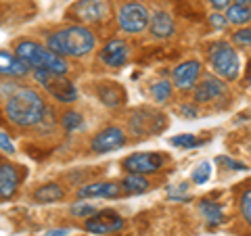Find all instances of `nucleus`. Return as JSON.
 I'll list each match as a JSON object with an SVG mask.
<instances>
[{"label": "nucleus", "instance_id": "nucleus-11", "mask_svg": "<svg viewBox=\"0 0 251 236\" xmlns=\"http://www.w3.org/2000/svg\"><path fill=\"white\" fill-rule=\"evenodd\" d=\"M226 94V82L218 75H203L193 86V100L197 105H205L211 100H218Z\"/></svg>", "mask_w": 251, "mask_h": 236}, {"label": "nucleus", "instance_id": "nucleus-35", "mask_svg": "<svg viewBox=\"0 0 251 236\" xmlns=\"http://www.w3.org/2000/svg\"><path fill=\"white\" fill-rule=\"evenodd\" d=\"M67 234H69L67 228H59V230H49L46 232V236H67Z\"/></svg>", "mask_w": 251, "mask_h": 236}, {"label": "nucleus", "instance_id": "nucleus-27", "mask_svg": "<svg viewBox=\"0 0 251 236\" xmlns=\"http://www.w3.org/2000/svg\"><path fill=\"white\" fill-rule=\"evenodd\" d=\"M94 211H97V207L90 205V203H86V201H77L75 205L69 207V213H72L74 217H82V219L90 217V215L94 213Z\"/></svg>", "mask_w": 251, "mask_h": 236}, {"label": "nucleus", "instance_id": "nucleus-1", "mask_svg": "<svg viewBox=\"0 0 251 236\" xmlns=\"http://www.w3.org/2000/svg\"><path fill=\"white\" fill-rule=\"evenodd\" d=\"M4 115L17 128H34L46 117V103L34 88L19 86L4 98Z\"/></svg>", "mask_w": 251, "mask_h": 236}, {"label": "nucleus", "instance_id": "nucleus-23", "mask_svg": "<svg viewBox=\"0 0 251 236\" xmlns=\"http://www.w3.org/2000/svg\"><path fill=\"white\" fill-rule=\"evenodd\" d=\"M172 92H174V86L168 80H159L151 86V98L155 103H168L172 98Z\"/></svg>", "mask_w": 251, "mask_h": 236}, {"label": "nucleus", "instance_id": "nucleus-25", "mask_svg": "<svg viewBox=\"0 0 251 236\" xmlns=\"http://www.w3.org/2000/svg\"><path fill=\"white\" fill-rule=\"evenodd\" d=\"M170 144L176 148H195V146H201L203 140H199L195 134H178V136L170 138Z\"/></svg>", "mask_w": 251, "mask_h": 236}, {"label": "nucleus", "instance_id": "nucleus-6", "mask_svg": "<svg viewBox=\"0 0 251 236\" xmlns=\"http://www.w3.org/2000/svg\"><path fill=\"white\" fill-rule=\"evenodd\" d=\"M149 17H151L149 9L143 2H136V0L124 2L117 11V23L126 34H143L149 25Z\"/></svg>", "mask_w": 251, "mask_h": 236}, {"label": "nucleus", "instance_id": "nucleus-7", "mask_svg": "<svg viewBox=\"0 0 251 236\" xmlns=\"http://www.w3.org/2000/svg\"><path fill=\"white\" fill-rule=\"evenodd\" d=\"M124 217L113 209H97L90 217H86L84 222V230L90 234H99V236H107L113 232H120L124 228Z\"/></svg>", "mask_w": 251, "mask_h": 236}, {"label": "nucleus", "instance_id": "nucleus-18", "mask_svg": "<svg viewBox=\"0 0 251 236\" xmlns=\"http://www.w3.org/2000/svg\"><path fill=\"white\" fill-rule=\"evenodd\" d=\"M97 94H99V100L103 103L105 107L109 109H115V107H120L124 100H126V92L122 86H117L113 82H105V84H100L99 88H97Z\"/></svg>", "mask_w": 251, "mask_h": 236}, {"label": "nucleus", "instance_id": "nucleus-21", "mask_svg": "<svg viewBox=\"0 0 251 236\" xmlns=\"http://www.w3.org/2000/svg\"><path fill=\"white\" fill-rule=\"evenodd\" d=\"M122 192L124 194H143L151 188V182L147 180V176H140V174H128L122 182Z\"/></svg>", "mask_w": 251, "mask_h": 236}, {"label": "nucleus", "instance_id": "nucleus-14", "mask_svg": "<svg viewBox=\"0 0 251 236\" xmlns=\"http://www.w3.org/2000/svg\"><path fill=\"white\" fill-rule=\"evenodd\" d=\"M77 199H117L124 196L120 182H92L77 188Z\"/></svg>", "mask_w": 251, "mask_h": 236}, {"label": "nucleus", "instance_id": "nucleus-29", "mask_svg": "<svg viewBox=\"0 0 251 236\" xmlns=\"http://www.w3.org/2000/svg\"><path fill=\"white\" fill-rule=\"evenodd\" d=\"M239 209H241V215L245 219V224H251V190H245L239 201Z\"/></svg>", "mask_w": 251, "mask_h": 236}, {"label": "nucleus", "instance_id": "nucleus-36", "mask_svg": "<svg viewBox=\"0 0 251 236\" xmlns=\"http://www.w3.org/2000/svg\"><path fill=\"white\" fill-rule=\"evenodd\" d=\"M232 4H243V6H249V2L251 0H230Z\"/></svg>", "mask_w": 251, "mask_h": 236}, {"label": "nucleus", "instance_id": "nucleus-16", "mask_svg": "<svg viewBox=\"0 0 251 236\" xmlns=\"http://www.w3.org/2000/svg\"><path fill=\"white\" fill-rule=\"evenodd\" d=\"M149 31L151 36L157 38V40H168V38L174 36L176 31V23H174V17L166 11H157L149 17Z\"/></svg>", "mask_w": 251, "mask_h": 236}, {"label": "nucleus", "instance_id": "nucleus-19", "mask_svg": "<svg viewBox=\"0 0 251 236\" xmlns=\"http://www.w3.org/2000/svg\"><path fill=\"white\" fill-rule=\"evenodd\" d=\"M34 201L36 203H42V205H49V203H59L65 199V188L57 182H49V184H42L34 190Z\"/></svg>", "mask_w": 251, "mask_h": 236}, {"label": "nucleus", "instance_id": "nucleus-30", "mask_svg": "<svg viewBox=\"0 0 251 236\" xmlns=\"http://www.w3.org/2000/svg\"><path fill=\"white\" fill-rule=\"evenodd\" d=\"M216 161H218L220 165H226L228 169H234V171H245V169H247V165H245V163L234 161V159H230V157H218Z\"/></svg>", "mask_w": 251, "mask_h": 236}, {"label": "nucleus", "instance_id": "nucleus-24", "mask_svg": "<svg viewBox=\"0 0 251 236\" xmlns=\"http://www.w3.org/2000/svg\"><path fill=\"white\" fill-rule=\"evenodd\" d=\"M61 125L65 132H77V130L84 128V117L77 111H67L61 117Z\"/></svg>", "mask_w": 251, "mask_h": 236}, {"label": "nucleus", "instance_id": "nucleus-15", "mask_svg": "<svg viewBox=\"0 0 251 236\" xmlns=\"http://www.w3.org/2000/svg\"><path fill=\"white\" fill-rule=\"evenodd\" d=\"M21 178H23V174L17 165L0 163V199L2 201L13 199L21 184Z\"/></svg>", "mask_w": 251, "mask_h": 236}, {"label": "nucleus", "instance_id": "nucleus-17", "mask_svg": "<svg viewBox=\"0 0 251 236\" xmlns=\"http://www.w3.org/2000/svg\"><path fill=\"white\" fill-rule=\"evenodd\" d=\"M29 71L31 69L15 57V52L0 50V77H25Z\"/></svg>", "mask_w": 251, "mask_h": 236}, {"label": "nucleus", "instance_id": "nucleus-5", "mask_svg": "<svg viewBox=\"0 0 251 236\" xmlns=\"http://www.w3.org/2000/svg\"><path fill=\"white\" fill-rule=\"evenodd\" d=\"M34 80L38 84H42V88L50 94L54 100L59 103H75L77 100V88L74 82H69L65 75L61 73H52V71H44V69H34Z\"/></svg>", "mask_w": 251, "mask_h": 236}, {"label": "nucleus", "instance_id": "nucleus-4", "mask_svg": "<svg viewBox=\"0 0 251 236\" xmlns=\"http://www.w3.org/2000/svg\"><path fill=\"white\" fill-rule=\"evenodd\" d=\"M207 63L214 75L224 82H234L241 73V59L234 46L226 40H214L207 46Z\"/></svg>", "mask_w": 251, "mask_h": 236}, {"label": "nucleus", "instance_id": "nucleus-34", "mask_svg": "<svg viewBox=\"0 0 251 236\" xmlns=\"http://www.w3.org/2000/svg\"><path fill=\"white\" fill-rule=\"evenodd\" d=\"M209 4L214 6L216 11H226V9H228V6L232 4V2H230V0H209Z\"/></svg>", "mask_w": 251, "mask_h": 236}, {"label": "nucleus", "instance_id": "nucleus-10", "mask_svg": "<svg viewBox=\"0 0 251 236\" xmlns=\"http://www.w3.org/2000/svg\"><path fill=\"white\" fill-rule=\"evenodd\" d=\"M126 142H128V136H126V132L122 128L107 125V128L94 134V138L90 140V151L97 155L111 153V151H117V148L126 146Z\"/></svg>", "mask_w": 251, "mask_h": 236}, {"label": "nucleus", "instance_id": "nucleus-12", "mask_svg": "<svg viewBox=\"0 0 251 236\" xmlns=\"http://www.w3.org/2000/svg\"><path fill=\"white\" fill-rule=\"evenodd\" d=\"M199 77H201V63L197 59H188L184 63H180L178 67H174V71H172V86H176L182 92H188L193 90V86L197 84Z\"/></svg>", "mask_w": 251, "mask_h": 236}, {"label": "nucleus", "instance_id": "nucleus-20", "mask_svg": "<svg viewBox=\"0 0 251 236\" xmlns=\"http://www.w3.org/2000/svg\"><path fill=\"white\" fill-rule=\"evenodd\" d=\"M199 213L205 217V222H207V228H216L220 224H224V209L220 203L216 201H209V199H203L199 201Z\"/></svg>", "mask_w": 251, "mask_h": 236}, {"label": "nucleus", "instance_id": "nucleus-26", "mask_svg": "<svg viewBox=\"0 0 251 236\" xmlns=\"http://www.w3.org/2000/svg\"><path fill=\"white\" fill-rule=\"evenodd\" d=\"M211 163L209 161H201L197 167L193 169V174H191V180H193V184H205V182H209V178H211Z\"/></svg>", "mask_w": 251, "mask_h": 236}, {"label": "nucleus", "instance_id": "nucleus-2", "mask_svg": "<svg viewBox=\"0 0 251 236\" xmlns=\"http://www.w3.org/2000/svg\"><path fill=\"white\" fill-rule=\"evenodd\" d=\"M46 48L63 59L65 57L82 59L97 48V36L86 25H67L49 36Z\"/></svg>", "mask_w": 251, "mask_h": 236}, {"label": "nucleus", "instance_id": "nucleus-32", "mask_svg": "<svg viewBox=\"0 0 251 236\" xmlns=\"http://www.w3.org/2000/svg\"><path fill=\"white\" fill-rule=\"evenodd\" d=\"M209 23H211V27H216V29H226L228 27V21H226V17L222 13H211L209 15Z\"/></svg>", "mask_w": 251, "mask_h": 236}, {"label": "nucleus", "instance_id": "nucleus-33", "mask_svg": "<svg viewBox=\"0 0 251 236\" xmlns=\"http://www.w3.org/2000/svg\"><path fill=\"white\" fill-rule=\"evenodd\" d=\"M180 115L186 117V119H197V117H199V109L195 107L193 103H186V105L180 107Z\"/></svg>", "mask_w": 251, "mask_h": 236}, {"label": "nucleus", "instance_id": "nucleus-31", "mask_svg": "<svg viewBox=\"0 0 251 236\" xmlns=\"http://www.w3.org/2000/svg\"><path fill=\"white\" fill-rule=\"evenodd\" d=\"M0 151H4V153H9V155H15V144H13V140L9 138V134L0 130Z\"/></svg>", "mask_w": 251, "mask_h": 236}, {"label": "nucleus", "instance_id": "nucleus-22", "mask_svg": "<svg viewBox=\"0 0 251 236\" xmlns=\"http://www.w3.org/2000/svg\"><path fill=\"white\" fill-rule=\"evenodd\" d=\"M226 21L228 23H234V25H247L251 21V11L249 6H243V4H230L228 9H226Z\"/></svg>", "mask_w": 251, "mask_h": 236}, {"label": "nucleus", "instance_id": "nucleus-3", "mask_svg": "<svg viewBox=\"0 0 251 236\" xmlns=\"http://www.w3.org/2000/svg\"><path fill=\"white\" fill-rule=\"evenodd\" d=\"M15 57L21 59L29 69H44V71L65 75L69 71V63L49 50L36 40H19L15 44Z\"/></svg>", "mask_w": 251, "mask_h": 236}, {"label": "nucleus", "instance_id": "nucleus-9", "mask_svg": "<svg viewBox=\"0 0 251 236\" xmlns=\"http://www.w3.org/2000/svg\"><path fill=\"white\" fill-rule=\"evenodd\" d=\"M163 163H166V157L159 153H134L122 161L124 169L128 174H140V176L157 174L163 167Z\"/></svg>", "mask_w": 251, "mask_h": 236}, {"label": "nucleus", "instance_id": "nucleus-13", "mask_svg": "<svg viewBox=\"0 0 251 236\" xmlns=\"http://www.w3.org/2000/svg\"><path fill=\"white\" fill-rule=\"evenodd\" d=\"M100 63L105 67L120 69L130 61V46L124 40H109L103 48H100Z\"/></svg>", "mask_w": 251, "mask_h": 236}, {"label": "nucleus", "instance_id": "nucleus-8", "mask_svg": "<svg viewBox=\"0 0 251 236\" xmlns=\"http://www.w3.org/2000/svg\"><path fill=\"white\" fill-rule=\"evenodd\" d=\"M69 15L82 23H103L111 15V4L109 0H80L72 6Z\"/></svg>", "mask_w": 251, "mask_h": 236}, {"label": "nucleus", "instance_id": "nucleus-28", "mask_svg": "<svg viewBox=\"0 0 251 236\" xmlns=\"http://www.w3.org/2000/svg\"><path fill=\"white\" fill-rule=\"evenodd\" d=\"M232 42L239 46V48H249L251 46V29L247 27V25H243V27H239L237 31L232 34Z\"/></svg>", "mask_w": 251, "mask_h": 236}]
</instances>
